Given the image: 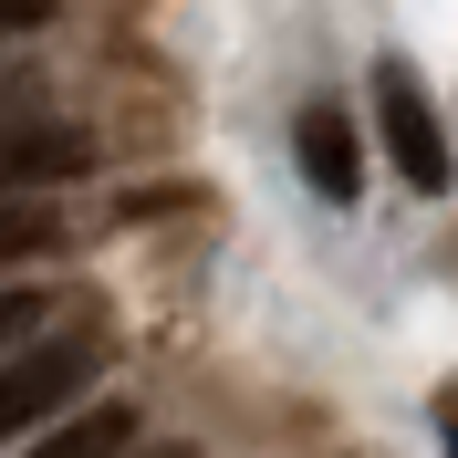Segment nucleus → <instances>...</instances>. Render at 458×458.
I'll list each match as a JSON object with an SVG mask.
<instances>
[{"instance_id": "1", "label": "nucleus", "mask_w": 458, "mask_h": 458, "mask_svg": "<svg viewBox=\"0 0 458 458\" xmlns=\"http://www.w3.org/2000/svg\"><path fill=\"white\" fill-rule=\"evenodd\" d=\"M105 365V344L94 334H63V344H31L21 365H0V437H21V428H42L84 375Z\"/></svg>"}, {"instance_id": "2", "label": "nucleus", "mask_w": 458, "mask_h": 458, "mask_svg": "<svg viewBox=\"0 0 458 458\" xmlns=\"http://www.w3.org/2000/svg\"><path fill=\"white\" fill-rule=\"evenodd\" d=\"M375 125H386V157H396L406 167V188H448V136H437V114H428V84H417V73H406V63H386V73H375Z\"/></svg>"}, {"instance_id": "3", "label": "nucleus", "mask_w": 458, "mask_h": 458, "mask_svg": "<svg viewBox=\"0 0 458 458\" xmlns=\"http://www.w3.org/2000/svg\"><path fill=\"white\" fill-rule=\"evenodd\" d=\"M94 167V136L63 125V114H0V199L21 188H63V177Z\"/></svg>"}, {"instance_id": "4", "label": "nucleus", "mask_w": 458, "mask_h": 458, "mask_svg": "<svg viewBox=\"0 0 458 458\" xmlns=\"http://www.w3.org/2000/svg\"><path fill=\"white\" fill-rule=\"evenodd\" d=\"M292 157H302V177H313L323 199H354V188H365V157H354V125H344L334 105H313L302 125H292Z\"/></svg>"}, {"instance_id": "5", "label": "nucleus", "mask_w": 458, "mask_h": 458, "mask_svg": "<svg viewBox=\"0 0 458 458\" xmlns=\"http://www.w3.org/2000/svg\"><path fill=\"white\" fill-rule=\"evenodd\" d=\"M53 229H63V219H42V208L11 199V208H0V271H11V260H31V250H53Z\"/></svg>"}, {"instance_id": "6", "label": "nucleus", "mask_w": 458, "mask_h": 458, "mask_svg": "<svg viewBox=\"0 0 458 458\" xmlns=\"http://www.w3.org/2000/svg\"><path fill=\"white\" fill-rule=\"evenodd\" d=\"M53 21V0H0V42H21V31Z\"/></svg>"}, {"instance_id": "7", "label": "nucleus", "mask_w": 458, "mask_h": 458, "mask_svg": "<svg viewBox=\"0 0 458 458\" xmlns=\"http://www.w3.org/2000/svg\"><path fill=\"white\" fill-rule=\"evenodd\" d=\"M31 323H42V292H11V302H0V344L31 334Z\"/></svg>"}]
</instances>
